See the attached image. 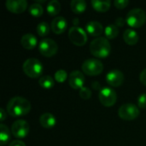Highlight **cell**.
Listing matches in <instances>:
<instances>
[{
    "label": "cell",
    "instance_id": "29",
    "mask_svg": "<svg viewBox=\"0 0 146 146\" xmlns=\"http://www.w3.org/2000/svg\"><path fill=\"white\" fill-rule=\"evenodd\" d=\"M128 3H129L128 0H115L114 2V5L119 9H125L128 5Z\"/></svg>",
    "mask_w": 146,
    "mask_h": 146
},
{
    "label": "cell",
    "instance_id": "32",
    "mask_svg": "<svg viewBox=\"0 0 146 146\" xmlns=\"http://www.w3.org/2000/svg\"><path fill=\"white\" fill-rule=\"evenodd\" d=\"M9 146H26L25 143L21 140H14L11 143H9Z\"/></svg>",
    "mask_w": 146,
    "mask_h": 146
},
{
    "label": "cell",
    "instance_id": "34",
    "mask_svg": "<svg viewBox=\"0 0 146 146\" xmlns=\"http://www.w3.org/2000/svg\"><path fill=\"white\" fill-rule=\"evenodd\" d=\"M6 116H7V113L5 112V110L3 109H0V121H3L5 120Z\"/></svg>",
    "mask_w": 146,
    "mask_h": 146
},
{
    "label": "cell",
    "instance_id": "10",
    "mask_svg": "<svg viewBox=\"0 0 146 146\" xmlns=\"http://www.w3.org/2000/svg\"><path fill=\"white\" fill-rule=\"evenodd\" d=\"M29 124L25 120H18L11 126V133L17 139H24L29 133Z\"/></svg>",
    "mask_w": 146,
    "mask_h": 146
},
{
    "label": "cell",
    "instance_id": "11",
    "mask_svg": "<svg viewBox=\"0 0 146 146\" xmlns=\"http://www.w3.org/2000/svg\"><path fill=\"white\" fill-rule=\"evenodd\" d=\"M6 9L14 14L23 13L27 8V2L26 0H7L5 2Z\"/></svg>",
    "mask_w": 146,
    "mask_h": 146
},
{
    "label": "cell",
    "instance_id": "35",
    "mask_svg": "<svg viewBox=\"0 0 146 146\" xmlns=\"http://www.w3.org/2000/svg\"><path fill=\"white\" fill-rule=\"evenodd\" d=\"M92 86L95 90H98V89L100 88V84H99L98 81H94V82L92 84Z\"/></svg>",
    "mask_w": 146,
    "mask_h": 146
},
{
    "label": "cell",
    "instance_id": "15",
    "mask_svg": "<svg viewBox=\"0 0 146 146\" xmlns=\"http://www.w3.org/2000/svg\"><path fill=\"white\" fill-rule=\"evenodd\" d=\"M86 32L92 37H98L101 35L104 32L103 25L97 21H89L86 26Z\"/></svg>",
    "mask_w": 146,
    "mask_h": 146
},
{
    "label": "cell",
    "instance_id": "20",
    "mask_svg": "<svg viewBox=\"0 0 146 146\" xmlns=\"http://www.w3.org/2000/svg\"><path fill=\"white\" fill-rule=\"evenodd\" d=\"M70 8L74 14H82L86 9V3L84 0H73L70 3Z\"/></svg>",
    "mask_w": 146,
    "mask_h": 146
},
{
    "label": "cell",
    "instance_id": "22",
    "mask_svg": "<svg viewBox=\"0 0 146 146\" xmlns=\"http://www.w3.org/2000/svg\"><path fill=\"white\" fill-rule=\"evenodd\" d=\"M46 9L50 15H56L61 11V3L57 0H51L48 3Z\"/></svg>",
    "mask_w": 146,
    "mask_h": 146
},
{
    "label": "cell",
    "instance_id": "18",
    "mask_svg": "<svg viewBox=\"0 0 146 146\" xmlns=\"http://www.w3.org/2000/svg\"><path fill=\"white\" fill-rule=\"evenodd\" d=\"M139 34L133 29H127L123 33L124 41L129 45H134L139 42Z\"/></svg>",
    "mask_w": 146,
    "mask_h": 146
},
{
    "label": "cell",
    "instance_id": "26",
    "mask_svg": "<svg viewBox=\"0 0 146 146\" xmlns=\"http://www.w3.org/2000/svg\"><path fill=\"white\" fill-rule=\"evenodd\" d=\"M37 33L41 37H44V36L48 35L50 33L49 24L45 21H42V22L38 23V25L37 26Z\"/></svg>",
    "mask_w": 146,
    "mask_h": 146
},
{
    "label": "cell",
    "instance_id": "3",
    "mask_svg": "<svg viewBox=\"0 0 146 146\" xmlns=\"http://www.w3.org/2000/svg\"><path fill=\"white\" fill-rule=\"evenodd\" d=\"M22 69L26 75L30 78H38L43 73V64L37 58L27 59L22 66Z\"/></svg>",
    "mask_w": 146,
    "mask_h": 146
},
{
    "label": "cell",
    "instance_id": "19",
    "mask_svg": "<svg viewBox=\"0 0 146 146\" xmlns=\"http://www.w3.org/2000/svg\"><path fill=\"white\" fill-rule=\"evenodd\" d=\"M92 5L93 9L98 12H107L110 9L111 3L110 0H106V1L92 0Z\"/></svg>",
    "mask_w": 146,
    "mask_h": 146
},
{
    "label": "cell",
    "instance_id": "6",
    "mask_svg": "<svg viewBox=\"0 0 146 146\" xmlns=\"http://www.w3.org/2000/svg\"><path fill=\"white\" fill-rule=\"evenodd\" d=\"M140 114V111L137 105L133 104H122L118 110V115L120 118L125 120V121H132L139 117Z\"/></svg>",
    "mask_w": 146,
    "mask_h": 146
},
{
    "label": "cell",
    "instance_id": "24",
    "mask_svg": "<svg viewBox=\"0 0 146 146\" xmlns=\"http://www.w3.org/2000/svg\"><path fill=\"white\" fill-rule=\"evenodd\" d=\"M104 33L107 38L109 39H113L115 38H116L119 34V28L116 25L111 24L105 27L104 30Z\"/></svg>",
    "mask_w": 146,
    "mask_h": 146
},
{
    "label": "cell",
    "instance_id": "13",
    "mask_svg": "<svg viewBox=\"0 0 146 146\" xmlns=\"http://www.w3.org/2000/svg\"><path fill=\"white\" fill-rule=\"evenodd\" d=\"M84 83H85V76L80 71L74 70L71 72V74L68 76V84L73 89L80 90L83 87Z\"/></svg>",
    "mask_w": 146,
    "mask_h": 146
},
{
    "label": "cell",
    "instance_id": "5",
    "mask_svg": "<svg viewBox=\"0 0 146 146\" xmlns=\"http://www.w3.org/2000/svg\"><path fill=\"white\" fill-rule=\"evenodd\" d=\"M82 71L90 76L99 75L104 71V64L101 61L96 58L86 59L82 63Z\"/></svg>",
    "mask_w": 146,
    "mask_h": 146
},
{
    "label": "cell",
    "instance_id": "4",
    "mask_svg": "<svg viewBox=\"0 0 146 146\" xmlns=\"http://www.w3.org/2000/svg\"><path fill=\"white\" fill-rule=\"evenodd\" d=\"M126 21L128 26L134 28L141 27L146 21L145 11L139 8H135L131 9L126 18Z\"/></svg>",
    "mask_w": 146,
    "mask_h": 146
},
{
    "label": "cell",
    "instance_id": "25",
    "mask_svg": "<svg viewBox=\"0 0 146 146\" xmlns=\"http://www.w3.org/2000/svg\"><path fill=\"white\" fill-rule=\"evenodd\" d=\"M28 10H29V13L31 14V15H33L34 17H39L44 13V9H43L42 5L38 3H33L29 7Z\"/></svg>",
    "mask_w": 146,
    "mask_h": 146
},
{
    "label": "cell",
    "instance_id": "12",
    "mask_svg": "<svg viewBox=\"0 0 146 146\" xmlns=\"http://www.w3.org/2000/svg\"><path fill=\"white\" fill-rule=\"evenodd\" d=\"M107 83L114 87H117L122 85L124 81V74L118 69H113L109 72L106 75Z\"/></svg>",
    "mask_w": 146,
    "mask_h": 146
},
{
    "label": "cell",
    "instance_id": "23",
    "mask_svg": "<svg viewBox=\"0 0 146 146\" xmlns=\"http://www.w3.org/2000/svg\"><path fill=\"white\" fill-rule=\"evenodd\" d=\"M38 84L41 87H43L44 89H51L54 85H55V81L53 80V78L50 75H44L42 76L39 80H38Z\"/></svg>",
    "mask_w": 146,
    "mask_h": 146
},
{
    "label": "cell",
    "instance_id": "1",
    "mask_svg": "<svg viewBox=\"0 0 146 146\" xmlns=\"http://www.w3.org/2000/svg\"><path fill=\"white\" fill-rule=\"evenodd\" d=\"M6 110L10 116L20 117L26 115L30 112L31 104L24 98L14 97L8 102Z\"/></svg>",
    "mask_w": 146,
    "mask_h": 146
},
{
    "label": "cell",
    "instance_id": "14",
    "mask_svg": "<svg viewBox=\"0 0 146 146\" xmlns=\"http://www.w3.org/2000/svg\"><path fill=\"white\" fill-rule=\"evenodd\" d=\"M68 27V22L62 16H57L53 19L51 22V29L56 34H61L66 31Z\"/></svg>",
    "mask_w": 146,
    "mask_h": 146
},
{
    "label": "cell",
    "instance_id": "28",
    "mask_svg": "<svg viewBox=\"0 0 146 146\" xmlns=\"http://www.w3.org/2000/svg\"><path fill=\"white\" fill-rule=\"evenodd\" d=\"M80 96L81 98L85 99V100H87L89 98H91L92 97V91L90 89H88L87 87H82L80 90Z\"/></svg>",
    "mask_w": 146,
    "mask_h": 146
},
{
    "label": "cell",
    "instance_id": "21",
    "mask_svg": "<svg viewBox=\"0 0 146 146\" xmlns=\"http://www.w3.org/2000/svg\"><path fill=\"white\" fill-rule=\"evenodd\" d=\"M11 138L10 131L9 127L4 124H0V141H1V146L6 145Z\"/></svg>",
    "mask_w": 146,
    "mask_h": 146
},
{
    "label": "cell",
    "instance_id": "16",
    "mask_svg": "<svg viewBox=\"0 0 146 146\" xmlns=\"http://www.w3.org/2000/svg\"><path fill=\"white\" fill-rule=\"evenodd\" d=\"M21 44L27 50H33L37 44V38L32 33H26L21 38Z\"/></svg>",
    "mask_w": 146,
    "mask_h": 146
},
{
    "label": "cell",
    "instance_id": "7",
    "mask_svg": "<svg viewBox=\"0 0 146 146\" xmlns=\"http://www.w3.org/2000/svg\"><path fill=\"white\" fill-rule=\"evenodd\" d=\"M69 40L77 46H82L87 42V35L84 29L77 26L72 27L68 30Z\"/></svg>",
    "mask_w": 146,
    "mask_h": 146
},
{
    "label": "cell",
    "instance_id": "31",
    "mask_svg": "<svg viewBox=\"0 0 146 146\" xmlns=\"http://www.w3.org/2000/svg\"><path fill=\"white\" fill-rule=\"evenodd\" d=\"M139 80H140V81H141V83H142L143 85L146 86V68H145V69L141 72V74H140V75H139Z\"/></svg>",
    "mask_w": 146,
    "mask_h": 146
},
{
    "label": "cell",
    "instance_id": "9",
    "mask_svg": "<svg viewBox=\"0 0 146 146\" xmlns=\"http://www.w3.org/2000/svg\"><path fill=\"white\" fill-rule=\"evenodd\" d=\"M99 100L105 107L113 106L117 100V94L115 91L110 87H104L99 92Z\"/></svg>",
    "mask_w": 146,
    "mask_h": 146
},
{
    "label": "cell",
    "instance_id": "8",
    "mask_svg": "<svg viewBox=\"0 0 146 146\" xmlns=\"http://www.w3.org/2000/svg\"><path fill=\"white\" fill-rule=\"evenodd\" d=\"M38 50L45 57H51L57 53L58 45L51 38H44L38 44Z\"/></svg>",
    "mask_w": 146,
    "mask_h": 146
},
{
    "label": "cell",
    "instance_id": "36",
    "mask_svg": "<svg viewBox=\"0 0 146 146\" xmlns=\"http://www.w3.org/2000/svg\"><path fill=\"white\" fill-rule=\"evenodd\" d=\"M78 23V19H74V24H77Z\"/></svg>",
    "mask_w": 146,
    "mask_h": 146
},
{
    "label": "cell",
    "instance_id": "2",
    "mask_svg": "<svg viewBox=\"0 0 146 146\" xmlns=\"http://www.w3.org/2000/svg\"><path fill=\"white\" fill-rule=\"evenodd\" d=\"M111 50V45L106 38L99 37L93 39L90 44V51L92 55L98 58L107 57Z\"/></svg>",
    "mask_w": 146,
    "mask_h": 146
},
{
    "label": "cell",
    "instance_id": "30",
    "mask_svg": "<svg viewBox=\"0 0 146 146\" xmlns=\"http://www.w3.org/2000/svg\"><path fill=\"white\" fill-rule=\"evenodd\" d=\"M138 105L140 109H146V93H142L138 98Z\"/></svg>",
    "mask_w": 146,
    "mask_h": 146
},
{
    "label": "cell",
    "instance_id": "33",
    "mask_svg": "<svg viewBox=\"0 0 146 146\" xmlns=\"http://www.w3.org/2000/svg\"><path fill=\"white\" fill-rule=\"evenodd\" d=\"M125 20L122 18V17H119V18H117L116 20H115V24H116V26L117 27H123L124 25H125ZM127 22V21H126Z\"/></svg>",
    "mask_w": 146,
    "mask_h": 146
},
{
    "label": "cell",
    "instance_id": "27",
    "mask_svg": "<svg viewBox=\"0 0 146 146\" xmlns=\"http://www.w3.org/2000/svg\"><path fill=\"white\" fill-rule=\"evenodd\" d=\"M67 78H68V74L63 69H60L56 71L55 74V80L58 83H63L67 80Z\"/></svg>",
    "mask_w": 146,
    "mask_h": 146
},
{
    "label": "cell",
    "instance_id": "17",
    "mask_svg": "<svg viewBox=\"0 0 146 146\" xmlns=\"http://www.w3.org/2000/svg\"><path fill=\"white\" fill-rule=\"evenodd\" d=\"M39 123L44 128H51L56 125V117L52 114L44 113V114L40 115Z\"/></svg>",
    "mask_w": 146,
    "mask_h": 146
}]
</instances>
